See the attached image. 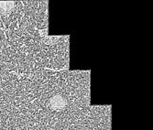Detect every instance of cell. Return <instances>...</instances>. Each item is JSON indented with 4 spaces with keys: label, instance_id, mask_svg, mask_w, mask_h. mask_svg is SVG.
Masks as SVG:
<instances>
[{
    "label": "cell",
    "instance_id": "1",
    "mask_svg": "<svg viewBox=\"0 0 153 130\" xmlns=\"http://www.w3.org/2000/svg\"><path fill=\"white\" fill-rule=\"evenodd\" d=\"M50 104L52 109H56V110H60V109H63L66 105V101L65 99L60 95V94H56L51 98Z\"/></svg>",
    "mask_w": 153,
    "mask_h": 130
},
{
    "label": "cell",
    "instance_id": "2",
    "mask_svg": "<svg viewBox=\"0 0 153 130\" xmlns=\"http://www.w3.org/2000/svg\"><path fill=\"white\" fill-rule=\"evenodd\" d=\"M14 8V2L12 1H1L0 2V11L2 13H8Z\"/></svg>",
    "mask_w": 153,
    "mask_h": 130
}]
</instances>
